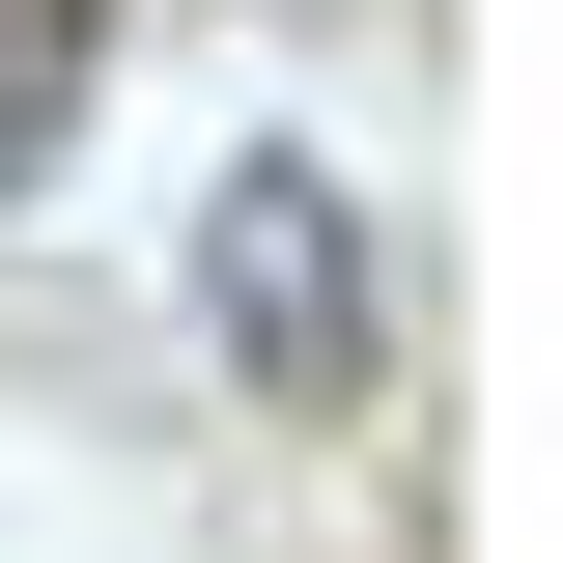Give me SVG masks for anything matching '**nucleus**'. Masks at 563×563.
I'll list each match as a JSON object with an SVG mask.
<instances>
[{
	"mask_svg": "<svg viewBox=\"0 0 563 563\" xmlns=\"http://www.w3.org/2000/svg\"><path fill=\"white\" fill-rule=\"evenodd\" d=\"M85 85H113V29H85V0H0V198L85 141Z\"/></svg>",
	"mask_w": 563,
	"mask_h": 563,
	"instance_id": "obj_2",
	"label": "nucleus"
},
{
	"mask_svg": "<svg viewBox=\"0 0 563 563\" xmlns=\"http://www.w3.org/2000/svg\"><path fill=\"white\" fill-rule=\"evenodd\" d=\"M198 310H225V366H254V395H366V198L310 169V141H282V169H225Z\"/></svg>",
	"mask_w": 563,
	"mask_h": 563,
	"instance_id": "obj_1",
	"label": "nucleus"
}]
</instances>
